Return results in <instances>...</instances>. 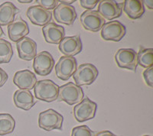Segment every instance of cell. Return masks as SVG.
Returning <instances> with one entry per match:
<instances>
[{
	"label": "cell",
	"instance_id": "obj_1",
	"mask_svg": "<svg viewBox=\"0 0 153 136\" xmlns=\"http://www.w3.org/2000/svg\"><path fill=\"white\" fill-rule=\"evenodd\" d=\"M34 94L38 100L51 103L57 100L59 86L52 80H43L37 81L34 86Z\"/></svg>",
	"mask_w": 153,
	"mask_h": 136
},
{
	"label": "cell",
	"instance_id": "obj_2",
	"mask_svg": "<svg viewBox=\"0 0 153 136\" xmlns=\"http://www.w3.org/2000/svg\"><path fill=\"white\" fill-rule=\"evenodd\" d=\"M84 97V91L79 86L72 82L59 86L57 100L65 102L70 106L78 104Z\"/></svg>",
	"mask_w": 153,
	"mask_h": 136
},
{
	"label": "cell",
	"instance_id": "obj_3",
	"mask_svg": "<svg viewBox=\"0 0 153 136\" xmlns=\"http://www.w3.org/2000/svg\"><path fill=\"white\" fill-rule=\"evenodd\" d=\"M63 122V115L53 109H49L40 112L38 116V126L47 132L54 129L61 130Z\"/></svg>",
	"mask_w": 153,
	"mask_h": 136
},
{
	"label": "cell",
	"instance_id": "obj_4",
	"mask_svg": "<svg viewBox=\"0 0 153 136\" xmlns=\"http://www.w3.org/2000/svg\"><path fill=\"white\" fill-rule=\"evenodd\" d=\"M99 71L94 64L90 63L82 64L76 68L73 74L75 84L79 86L91 85L98 77Z\"/></svg>",
	"mask_w": 153,
	"mask_h": 136
},
{
	"label": "cell",
	"instance_id": "obj_5",
	"mask_svg": "<svg viewBox=\"0 0 153 136\" xmlns=\"http://www.w3.org/2000/svg\"><path fill=\"white\" fill-rule=\"evenodd\" d=\"M97 104L88 97L83 99L80 103L74 107V115L77 122H84L95 117Z\"/></svg>",
	"mask_w": 153,
	"mask_h": 136
},
{
	"label": "cell",
	"instance_id": "obj_6",
	"mask_svg": "<svg viewBox=\"0 0 153 136\" xmlns=\"http://www.w3.org/2000/svg\"><path fill=\"white\" fill-rule=\"evenodd\" d=\"M54 60L52 55L47 51L36 54L34 58L33 68L38 76L45 77L49 75L54 67Z\"/></svg>",
	"mask_w": 153,
	"mask_h": 136
},
{
	"label": "cell",
	"instance_id": "obj_7",
	"mask_svg": "<svg viewBox=\"0 0 153 136\" xmlns=\"http://www.w3.org/2000/svg\"><path fill=\"white\" fill-rule=\"evenodd\" d=\"M115 61L120 68L136 71L138 65L137 53L132 48H121L115 54Z\"/></svg>",
	"mask_w": 153,
	"mask_h": 136
},
{
	"label": "cell",
	"instance_id": "obj_8",
	"mask_svg": "<svg viewBox=\"0 0 153 136\" xmlns=\"http://www.w3.org/2000/svg\"><path fill=\"white\" fill-rule=\"evenodd\" d=\"M126 29L122 23L119 21H110L105 23L101 28V37L105 41L118 42L126 35Z\"/></svg>",
	"mask_w": 153,
	"mask_h": 136
},
{
	"label": "cell",
	"instance_id": "obj_9",
	"mask_svg": "<svg viewBox=\"0 0 153 136\" xmlns=\"http://www.w3.org/2000/svg\"><path fill=\"white\" fill-rule=\"evenodd\" d=\"M80 22L84 29L92 32H97L104 25L105 19L97 11L87 10L80 16Z\"/></svg>",
	"mask_w": 153,
	"mask_h": 136
},
{
	"label": "cell",
	"instance_id": "obj_10",
	"mask_svg": "<svg viewBox=\"0 0 153 136\" xmlns=\"http://www.w3.org/2000/svg\"><path fill=\"white\" fill-rule=\"evenodd\" d=\"M76 70V60L74 57L62 56L55 65L56 75L62 80H69Z\"/></svg>",
	"mask_w": 153,
	"mask_h": 136
},
{
	"label": "cell",
	"instance_id": "obj_11",
	"mask_svg": "<svg viewBox=\"0 0 153 136\" xmlns=\"http://www.w3.org/2000/svg\"><path fill=\"white\" fill-rule=\"evenodd\" d=\"M123 8V2L118 3L114 0H102L99 2L97 12L104 19L112 21L121 16Z\"/></svg>",
	"mask_w": 153,
	"mask_h": 136
},
{
	"label": "cell",
	"instance_id": "obj_12",
	"mask_svg": "<svg viewBox=\"0 0 153 136\" xmlns=\"http://www.w3.org/2000/svg\"><path fill=\"white\" fill-rule=\"evenodd\" d=\"M54 19L57 22L66 25H71L76 18L75 8L71 5L60 2L53 12Z\"/></svg>",
	"mask_w": 153,
	"mask_h": 136
},
{
	"label": "cell",
	"instance_id": "obj_13",
	"mask_svg": "<svg viewBox=\"0 0 153 136\" xmlns=\"http://www.w3.org/2000/svg\"><path fill=\"white\" fill-rule=\"evenodd\" d=\"M58 48L65 56L74 57L81 52L83 44L78 35L65 37L59 43Z\"/></svg>",
	"mask_w": 153,
	"mask_h": 136
},
{
	"label": "cell",
	"instance_id": "obj_14",
	"mask_svg": "<svg viewBox=\"0 0 153 136\" xmlns=\"http://www.w3.org/2000/svg\"><path fill=\"white\" fill-rule=\"evenodd\" d=\"M26 16L32 24L44 27L52 18V12L39 5H34L28 8Z\"/></svg>",
	"mask_w": 153,
	"mask_h": 136
},
{
	"label": "cell",
	"instance_id": "obj_15",
	"mask_svg": "<svg viewBox=\"0 0 153 136\" xmlns=\"http://www.w3.org/2000/svg\"><path fill=\"white\" fill-rule=\"evenodd\" d=\"M18 54L20 59L26 61L33 60L37 54V44L33 39L25 37L16 43Z\"/></svg>",
	"mask_w": 153,
	"mask_h": 136
},
{
	"label": "cell",
	"instance_id": "obj_16",
	"mask_svg": "<svg viewBox=\"0 0 153 136\" xmlns=\"http://www.w3.org/2000/svg\"><path fill=\"white\" fill-rule=\"evenodd\" d=\"M28 34L29 27L28 23L21 17H18L12 24L8 25V35L12 41L17 43Z\"/></svg>",
	"mask_w": 153,
	"mask_h": 136
},
{
	"label": "cell",
	"instance_id": "obj_17",
	"mask_svg": "<svg viewBox=\"0 0 153 136\" xmlns=\"http://www.w3.org/2000/svg\"><path fill=\"white\" fill-rule=\"evenodd\" d=\"M42 32L46 42L53 44H59L65 35L64 27L54 22L48 23L44 26Z\"/></svg>",
	"mask_w": 153,
	"mask_h": 136
},
{
	"label": "cell",
	"instance_id": "obj_18",
	"mask_svg": "<svg viewBox=\"0 0 153 136\" xmlns=\"http://www.w3.org/2000/svg\"><path fill=\"white\" fill-rule=\"evenodd\" d=\"M13 83L21 89H33L37 83V77L34 73L29 70L17 71L13 77Z\"/></svg>",
	"mask_w": 153,
	"mask_h": 136
},
{
	"label": "cell",
	"instance_id": "obj_19",
	"mask_svg": "<svg viewBox=\"0 0 153 136\" xmlns=\"http://www.w3.org/2000/svg\"><path fill=\"white\" fill-rule=\"evenodd\" d=\"M13 101L16 107L25 111L31 109L36 103L33 94L28 89L16 90L13 95Z\"/></svg>",
	"mask_w": 153,
	"mask_h": 136
},
{
	"label": "cell",
	"instance_id": "obj_20",
	"mask_svg": "<svg viewBox=\"0 0 153 136\" xmlns=\"http://www.w3.org/2000/svg\"><path fill=\"white\" fill-rule=\"evenodd\" d=\"M19 12V9L11 2H5L0 5V26L12 24Z\"/></svg>",
	"mask_w": 153,
	"mask_h": 136
},
{
	"label": "cell",
	"instance_id": "obj_21",
	"mask_svg": "<svg viewBox=\"0 0 153 136\" xmlns=\"http://www.w3.org/2000/svg\"><path fill=\"white\" fill-rule=\"evenodd\" d=\"M123 11L131 19H138L145 13L143 4L140 0H126L123 2Z\"/></svg>",
	"mask_w": 153,
	"mask_h": 136
},
{
	"label": "cell",
	"instance_id": "obj_22",
	"mask_svg": "<svg viewBox=\"0 0 153 136\" xmlns=\"http://www.w3.org/2000/svg\"><path fill=\"white\" fill-rule=\"evenodd\" d=\"M16 127V120L9 113H0V135L11 134Z\"/></svg>",
	"mask_w": 153,
	"mask_h": 136
},
{
	"label": "cell",
	"instance_id": "obj_23",
	"mask_svg": "<svg viewBox=\"0 0 153 136\" xmlns=\"http://www.w3.org/2000/svg\"><path fill=\"white\" fill-rule=\"evenodd\" d=\"M138 64L144 68L153 67V49L142 48L137 54Z\"/></svg>",
	"mask_w": 153,
	"mask_h": 136
},
{
	"label": "cell",
	"instance_id": "obj_24",
	"mask_svg": "<svg viewBox=\"0 0 153 136\" xmlns=\"http://www.w3.org/2000/svg\"><path fill=\"white\" fill-rule=\"evenodd\" d=\"M13 55V49L10 42L0 38V64L10 62Z\"/></svg>",
	"mask_w": 153,
	"mask_h": 136
},
{
	"label": "cell",
	"instance_id": "obj_25",
	"mask_svg": "<svg viewBox=\"0 0 153 136\" xmlns=\"http://www.w3.org/2000/svg\"><path fill=\"white\" fill-rule=\"evenodd\" d=\"M96 133L87 126H76L72 129L71 136H95Z\"/></svg>",
	"mask_w": 153,
	"mask_h": 136
},
{
	"label": "cell",
	"instance_id": "obj_26",
	"mask_svg": "<svg viewBox=\"0 0 153 136\" xmlns=\"http://www.w3.org/2000/svg\"><path fill=\"white\" fill-rule=\"evenodd\" d=\"M36 2H38L39 6L50 11L55 9L59 2L57 0H36Z\"/></svg>",
	"mask_w": 153,
	"mask_h": 136
},
{
	"label": "cell",
	"instance_id": "obj_27",
	"mask_svg": "<svg viewBox=\"0 0 153 136\" xmlns=\"http://www.w3.org/2000/svg\"><path fill=\"white\" fill-rule=\"evenodd\" d=\"M153 67L149 68H147L146 70L143 72V78H144L146 84L149 86V87H153Z\"/></svg>",
	"mask_w": 153,
	"mask_h": 136
},
{
	"label": "cell",
	"instance_id": "obj_28",
	"mask_svg": "<svg viewBox=\"0 0 153 136\" xmlns=\"http://www.w3.org/2000/svg\"><path fill=\"white\" fill-rule=\"evenodd\" d=\"M100 1L98 0H80V4L82 8L87 9V10H92L96 7Z\"/></svg>",
	"mask_w": 153,
	"mask_h": 136
},
{
	"label": "cell",
	"instance_id": "obj_29",
	"mask_svg": "<svg viewBox=\"0 0 153 136\" xmlns=\"http://www.w3.org/2000/svg\"><path fill=\"white\" fill-rule=\"evenodd\" d=\"M8 79H9V76H8L7 73L3 69L0 68V87L3 86Z\"/></svg>",
	"mask_w": 153,
	"mask_h": 136
},
{
	"label": "cell",
	"instance_id": "obj_30",
	"mask_svg": "<svg viewBox=\"0 0 153 136\" xmlns=\"http://www.w3.org/2000/svg\"><path fill=\"white\" fill-rule=\"evenodd\" d=\"M95 136H117V135L113 134V132H111L110 131H108V130H104V131H101L100 132L97 133Z\"/></svg>",
	"mask_w": 153,
	"mask_h": 136
},
{
	"label": "cell",
	"instance_id": "obj_31",
	"mask_svg": "<svg viewBox=\"0 0 153 136\" xmlns=\"http://www.w3.org/2000/svg\"><path fill=\"white\" fill-rule=\"evenodd\" d=\"M143 4H144L149 9H153V1L152 0H144L142 1Z\"/></svg>",
	"mask_w": 153,
	"mask_h": 136
},
{
	"label": "cell",
	"instance_id": "obj_32",
	"mask_svg": "<svg viewBox=\"0 0 153 136\" xmlns=\"http://www.w3.org/2000/svg\"><path fill=\"white\" fill-rule=\"evenodd\" d=\"M76 0H71V1H68V0H63V1H58L59 2H62V3L67 4V5H70V4L74 2Z\"/></svg>",
	"mask_w": 153,
	"mask_h": 136
},
{
	"label": "cell",
	"instance_id": "obj_33",
	"mask_svg": "<svg viewBox=\"0 0 153 136\" xmlns=\"http://www.w3.org/2000/svg\"><path fill=\"white\" fill-rule=\"evenodd\" d=\"M19 2H20V3H31V2H32V0H28V1H21V0H19Z\"/></svg>",
	"mask_w": 153,
	"mask_h": 136
},
{
	"label": "cell",
	"instance_id": "obj_34",
	"mask_svg": "<svg viewBox=\"0 0 153 136\" xmlns=\"http://www.w3.org/2000/svg\"><path fill=\"white\" fill-rule=\"evenodd\" d=\"M4 35V33H3V30H2V27L0 26V38H1V37L2 36V35Z\"/></svg>",
	"mask_w": 153,
	"mask_h": 136
},
{
	"label": "cell",
	"instance_id": "obj_35",
	"mask_svg": "<svg viewBox=\"0 0 153 136\" xmlns=\"http://www.w3.org/2000/svg\"><path fill=\"white\" fill-rule=\"evenodd\" d=\"M144 136H151V135H144Z\"/></svg>",
	"mask_w": 153,
	"mask_h": 136
}]
</instances>
